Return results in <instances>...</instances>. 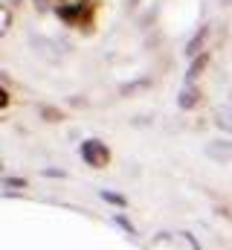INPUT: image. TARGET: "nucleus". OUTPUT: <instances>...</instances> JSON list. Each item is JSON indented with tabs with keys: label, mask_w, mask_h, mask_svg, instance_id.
Listing matches in <instances>:
<instances>
[{
	"label": "nucleus",
	"mask_w": 232,
	"mask_h": 250,
	"mask_svg": "<svg viewBox=\"0 0 232 250\" xmlns=\"http://www.w3.org/2000/svg\"><path fill=\"white\" fill-rule=\"evenodd\" d=\"M6 3H9V6H18V3H23V0H6Z\"/></svg>",
	"instance_id": "obj_11"
},
{
	"label": "nucleus",
	"mask_w": 232,
	"mask_h": 250,
	"mask_svg": "<svg viewBox=\"0 0 232 250\" xmlns=\"http://www.w3.org/2000/svg\"><path fill=\"white\" fill-rule=\"evenodd\" d=\"M215 125L224 128V131H232V108L230 105H224V108L215 111Z\"/></svg>",
	"instance_id": "obj_7"
},
{
	"label": "nucleus",
	"mask_w": 232,
	"mask_h": 250,
	"mask_svg": "<svg viewBox=\"0 0 232 250\" xmlns=\"http://www.w3.org/2000/svg\"><path fill=\"white\" fill-rule=\"evenodd\" d=\"M35 9H38V12H44V9H47V0H35Z\"/></svg>",
	"instance_id": "obj_9"
},
{
	"label": "nucleus",
	"mask_w": 232,
	"mask_h": 250,
	"mask_svg": "<svg viewBox=\"0 0 232 250\" xmlns=\"http://www.w3.org/2000/svg\"><path fill=\"white\" fill-rule=\"evenodd\" d=\"M145 84H148L145 79H142V82H131V84L122 87V96H128V93H134V90H139V87H145Z\"/></svg>",
	"instance_id": "obj_8"
},
{
	"label": "nucleus",
	"mask_w": 232,
	"mask_h": 250,
	"mask_svg": "<svg viewBox=\"0 0 232 250\" xmlns=\"http://www.w3.org/2000/svg\"><path fill=\"white\" fill-rule=\"evenodd\" d=\"M81 157H84L87 163H93V166H105V163L111 160V151L105 148L102 140H87V143L81 146Z\"/></svg>",
	"instance_id": "obj_1"
},
{
	"label": "nucleus",
	"mask_w": 232,
	"mask_h": 250,
	"mask_svg": "<svg viewBox=\"0 0 232 250\" xmlns=\"http://www.w3.org/2000/svg\"><path fill=\"white\" fill-rule=\"evenodd\" d=\"M230 108H232V93H230Z\"/></svg>",
	"instance_id": "obj_13"
},
{
	"label": "nucleus",
	"mask_w": 232,
	"mask_h": 250,
	"mask_svg": "<svg viewBox=\"0 0 232 250\" xmlns=\"http://www.w3.org/2000/svg\"><path fill=\"white\" fill-rule=\"evenodd\" d=\"M221 3H224V6H232V0H221Z\"/></svg>",
	"instance_id": "obj_12"
},
{
	"label": "nucleus",
	"mask_w": 232,
	"mask_h": 250,
	"mask_svg": "<svg viewBox=\"0 0 232 250\" xmlns=\"http://www.w3.org/2000/svg\"><path fill=\"white\" fill-rule=\"evenodd\" d=\"M84 12H87V6H84V3H76V6H61V9H58V18H61V21L76 23Z\"/></svg>",
	"instance_id": "obj_5"
},
{
	"label": "nucleus",
	"mask_w": 232,
	"mask_h": 250,
	"mask_svg": "<svg viewBox=\"0 0 232 250\" xmlns=\"http://www.w3.org/2000/svg\"><path fill=\"white\" fill-rule=\"evenodd\" d=\"M206 154L218 163H227V160H232V143L230 140H212L206 146Z\"/></svg>",
	"instance_id": "obj_2"
},
{
	"label": "nucleus",
	"mask_w": 232,
	"mask_h": 250,
	"mask_svg": "<svg viewBox=\"0 0 232 250\" xmlns=\"http://www.w3.org/2000/svg\"><path fill=\"white\" fill-rule=\"evenodd\" d=\"M209 64V56H194L192 64H189V73H186V84H194V79L200 76V70Z\"/></svg>",
	"instance_id": "obj_6"
},
{
	"label": "nucleus",
	"mask_w": 232,
	"mask_h": 250,
	"mask_svg": "<svg viewBox=\"0 0 232 250\" xmlns=\"http://www.w3.org/2000/svg\"><path fill=\"white\" fill-rule=\"evenodd\" d=\"M206 32H209V26H200V29L189 38V44H186V50H183L189 59H194V56L200 53V47H203V41H206Z\"/></svg>",
	"instance_id": "obj_3"
},
{
	"label": "nucleus",
	"mask_w": 232,
	"mask_h": 250,
	"mask_svg": "<svg viewBox=\"0 0 232 250\" xmlns=\"http://www.w3.org/2000/svg\"><path fill=\"white\" fill-rule=\"evenodd\" d=\"M6 102H9V96H6V90H0V108H3Z\"/></svg>",
	"instance_id": "obj_10"
},
{
	"label": "nucleus",
	"mask_w": 232,
	"mask_h": 250,
	"mask_svg": "<svg viewBox=\"0 0 232 250\" xmlns=\"http://www.w3.org/2000/svg\"><path fill=\"white\" fill-rule=\"evenodd\" d=\"M180 108H194L197 102H200V90L194 87V84H183V90H180Z\"/></svg>",
	"instance_id": "obj_4"
},
{
	"label": "nucleus",
	"mask_w": 232,
	"mask_h": 250,
	"mask_svg": "<svg viewBox=\"0 0 232 250\" xmlns=\"http://www.w3.org/2000/svg\"><path fill=\"white\" fill-rule=\"evenodd\" d=\"M134 3H136V0H131V6H134Z\"/></svg>",
	"instance_id": "obj_14"
}]
</instances>
